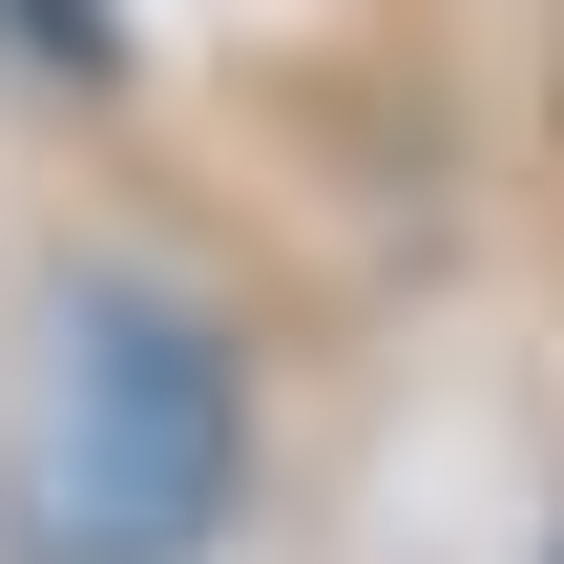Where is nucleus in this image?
I'll use <instances>...</instances> for the list:
<instances>
[{"label":"nucleus","instance_id":"nucleus-1","mask_svg":"<svg viewBox=\"0 0 564 564\" xmlns=\"http://www.w3.org/2000/svg\"><path fill=\"white\" fill-rule=\"evenodd\" d=\"M230 481H251L230 335L147 272L42 293V356L0 398V564H209Z\"/></svg>","mask_w":564,"mask_h":564}]
</instances>
